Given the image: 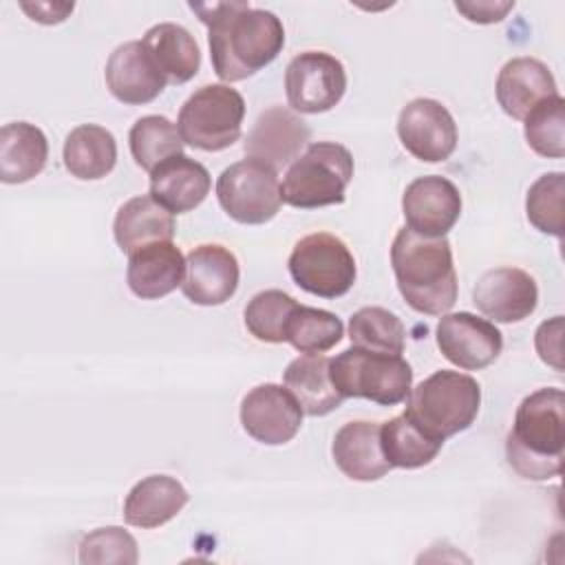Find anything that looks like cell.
Returning a JSON list of instances; mask_svg holds the SVG:
<instances>
[{
    "instance_id": "obj_2",
    "label": "cell",
    "mask_w": 565,
    "mask_h": 565,
    "mask_svg": "<svg viewBox=\"0 0 565 565\" xmlns=\"http://www.w3.org/2000/svg\"><path fill=\"white\" fill-rule=\"evenodd\" d=\"M397 289L411 309L444 316L457 300V274L446 236H422L402 227L391 245Z\"/></svg>"
},
{
    "instance_id": "obj_1",
    "label": "cell",
    "mask_w": 565,
    "mask_h": 565,
    "mask_svg": "<svg viewBox=\"0 0 565 565\" xmlns=\"http://www.w3.org/2000/svg\"><path fill=\"white\" fill-rule=\"evenodd\" d=\"M190 9L207 26L212 66L223 82L252 77L285 46V26L271 11L247 2H190Z\"/></svg>"
},
{
    "instance_id": "obj_9",
    "label": "cell",
    "mask_w": 565,
    "mask_h": 565,
    "mask_svg": "<svg viewBox=\"0 0 565 565\" xmlns=\"http://www.w3.org/2000/svg\"><path fill=\"white\" fill-rule=\"evenodd\" d=\"M216 199L236 223L263 225L282 205L278 172L252 159L236 161L218 174Z\"/></svg>"
},
{
    "instance_id": "obj_29",
    "label": "cell",
    "mask_w": 565,
    "mask_h": 565,
    "mask_svg": "<svg viewBox=\"0 0 565 565\" xmlns=\"http://www.w3.org/2000/svg\"><path fill=\"white\" fill-rule=\"evenodd\" d=\"M128 143L135 163L148 174L163 161L183 154L181 132L163 115H146L137 119L128 132Z\"/></svg>"
},
{
    "instance_id": "obj_10",
    "label": "cell",
    "mask_w": 565,
    "mask_h": 565,
    "mask_svg": "<svg viewBox=\"0 0 565 565\" xmlns=\"http://www.w3.org/2000/svg\"><path fill=\"white\" fill-rule=\"evenodd\" d=\"M347 90L342 62L324 51H305L285 68L287 102L296 113L318 115L331 110Z\"/></svg>"
},
{
    "instance_id": "obj_37",
    "label": "cell",
    "mask_w": 565,
    "mask_h": 565,
    "mask_svg": "<svg viewBox=\"0 0 565 565\" xmlns=\"http://www.w3.org/2000/svg\"><path fill=\"white\" fill-rule=\"evenodd\" d=\"M561 340H563V316H554L552 320L541 322L534 335V347L539 358L556 371H563Z\"/></svg>"
},
{
    "instance_id": "obj_24",
    "label": "cell",
    "mask_w": 565,
    "mask_h": 565,
    "mask_svg": "<svg viewBox=\"0 0 565 565\" xmlns=\"http://www.w3.org/2000/svg\"><path fill=\"white\" fill-rule=\"evenodd\" d=\"M113 236L121 252L128 256L150 243L172 241L174 218L172 214L157 203L150 194L128 199L115 216Z\"/></svg>"
},
{
    "instance_id": "obj_6",
    "label": "cell",
    "mask_w": 565,
    "mask_h": 565,
    "mask_svg": "<svg viewBox=\"0 0 565 565\" xmlns=\"http://www.w3.org/2000/svg\"><path fill=\"white\" fill-rule=\"evenodd\" d=\"M329 373L342 397H364L382 406L404 402L413 388V369L402 355L373 353L358 347L335 355Z\"/></svg>"
},
{
    "instance_id": "obj_12",
    "label": "cell",
    "mask_w": 565,
    "mask_h": 565,
    "mask_svg": "<svg viewBox=\"0 0 565 565\" xmlns=\"http://www.w3.org/2000/svg\"><path fill=\"white\" fill-rule=\"evenodd\" d=\"M302 408L280 384H258L241 402L243 430L267 446H282L296 437L302 426Z\"/></svg>"
},
{
    "instance_id": "obj_25",
    "label": "cell",
    "mask_w": 565,
    "mask_h": 565,
    "mask_svg": "<svg viewBox=\"0 0 565 565\" xmlns=\"http://www.w3.org/2000/svg\"><path fill=\"white\" fill-rule=\"evenodd\" d=\"M329 364L331 358L322 353H302L282 373L285 388L296 397L302 413L311 417L329 415L344 402L331 382Z\"/></svg>"
},
{
    "instance_id": "obj_19",
    "label": "cell",
    "mask_w": 565,
    "mask_h": 565,
    "mask_svg": "<svg viewBox=\"0 0 565 565\" xmlns=\"http://www.w3.org/2000/svg\"><path fill=\"white\" fill-rule=\"evenodd\" d=\"M554 95L556 79L536 57H512L497 75V102L512 119H525L536 104Z\"/></svg>"
},
{
    "instance_id": "obj_35",
    "label": "cell",
    "mask_w": 565,
    "mask_h": 565,
    "mask_svg": "<svg viewBox=\"0 0 565 565\" xmlns=\"http://www.w3.org/2000/svg\"><path fill=\"white\" fill-rule=\"evenodd\" d=\"M563 201H565V174L545 172L527 190L525 214L527 221L543 234L563 236Z\"/></svg>"
},
{
    "instance_id": "obj_34",
    "label": "cell",
    "mask_w": 565,
    "mask_h": 565,
    "mask_svg": "<svg viewBox=\"0 0 565 565\" xmlns=\"http://www.w3.org/2000/svg\"><path fill=\"white\" fill-rule=\"evenodd\" d=\"M525 121V141L527 146L547 159L565 157V99L554 95L536 104Z\"/></svg>"
},
{
    "instance_id": "obj_18",
    "label": "cell",
    "mask_w": 565,
    "mask_h": 565,
    "mask_svg": "<svg viewBox=\"0 0 565 565\" xmlns=\"http://www.w3.org/2000/svg\"><path fill=\"white\" fill-rule=\"evenodd\" d=\"M104 79L110 95L128 106L148 104L168 86L141 40L124 42L110 53L104 68Z\"/></svg>"
},
{
    "instance_id": "obj_23",
    "label": "cell",
    "mask_w": 565,
    "mask_h": 565,
    "mask_svg": "<svg viewBox=\"0 0 565 565\" xmlns=\"http://www.w3.org/2000/svg\"><path fill=\"white\" fill-rule=\"evenodd\" d=\"M188 499V490L174 477L150 475L130 488L124 501V519L128 525L152 530L172 521Z\"/></svg>"
},
{
    "instance_id": "obj_17",
    "label": "cell",
    "mask_w": 565,
    "mask_h": 565,
    "mask_svg": "<svg viewBox=\"0 0 565 565\" xmlns=\"http://www.w3.org/2000/svg\"><path fill=\"white\" fill-rule=\"evenodd\" d=\"M472 302L494 322H521L536 309L539 287L519 267H494L477 280Z\"/></svg>"
},
{
    "instance_id": "obj_14",
    "label": "cell",
    "mask_w": 565,
    "mask_h": 565,
    "mask_svg": "<svg viewBox=\"0 0 565 565\" xmlns=\"http://www.w3.org/2000/svg\"><path fill=\"white\" fill-rule=\"evenodd\" d=\"M402 212L415 234L446 236L461 214V194L446 177H417L402 194Z\"/></svg>"
},
{
    "instance_id": "obj_20",
    "label": "cell",
    "mask_w": 565,
    "mask_h": 565,
    "mask_svg": "<svg viewBox=\"0 0 565 565\" xmlns=\"http://www.w3.org/2000/svg\"><path fill=\"white\" fill-rule=\"evenodd\" d=\"M185 258L172 241L150 243L128 258L126 282L141 300H159L181 287Z\"/></svg>"
},
{
    "instance_id": "obj_7",
    "label": "cell",
    "mask_w": 565,
    "mask_h": 565,
    "mask_svg": "<svg viewBox=\"0 0 565 565\" xmlns=\"http://www.w3.org/2000/svg\"><path fill=\"white\" fill-rule=\"evenodd\" d=\"M245 99L230 84H205L196 88L179 110L177 128L183 143L218 152L241 139Z\"/></svg>"
},
{
    "instance_id": "obj_11",
    "label": "cell",
    "mask_w": 565,
    "mask_h": 565,
    "mask_svg": "<svg viewBox=\"0 0 565 565\" xmlns=\"http://www.w3.org/2000/svg\"><path fill=\"white\" fill-rule=\"evenodd\" d=\"M397 137L415 159L437 163L455 152L457 124L441 102L417 97L399 110Z\"/></svg>"
},
{
    "instance_id": "obj_36",
    "label": "cell",
    "mask_w": 565,
    "mask_h": 565,
    "mask_svg": "<svg viewBox=\"0 0 565 565\" xmlns=\"http://www.w3.org/2000/svg\"><path fill=\"white\" fill-rule=\"evenodd\" d=\"M139 561L137 541L130 532L117 525L97 527L88 532L79 543V563H124L135 565Z\"/></svg>"
},
{
    "instance_id": "obj_5",
    "label": "cell",
    "mask_w": 565,
    "mask_h": 565,
    "mask_svg": "<svg viewBox=\"0 0 565 565\" xmlns=\"http://www.w3.org/2000/svg\"><path fill=\"white\" fill-rule=\"evenodd\" d=\"M351 179V152L335 141H316L287 168L280 183L282 203L300 210L342 203Z\"/></svg>"
},
{
    "instance_id": "obj_39",
    "label": "cell",
    "mask_w": 565,
    "mask_h": 565,
    "mask_svg": "<svg viewBox=\"0 0 565 565\" xmlns=\"http://www.w3.org/2000/svg\"><path fill=\"white\" fill-rule=\"evenodd\" d=\"M20 7L31 15V20L40 24H57L66 20V15L73 11L75 4L73 2H35V4L22 2Z\"/></svg>"
},
{
    "instance_id": "obj_30",
    "label": "cell",
    "mask_w": 565,
    "mask_h": 565,
    "mask_svg": "<svg viewBox=\"0 0 565 565\" xmlns=\"http://www.w3.org/2000/svg\"><path fill=\"white\" fill-rule=\"evenodd\" d=\"M380 441L386 461L406 470L428 466L444 446V441L424 435L404 413L380 426Z\"/></svg>"
},
{
    "instance_id": "obj_13",
    "label": "cell",
    "mask_w": 565,
    "mask_h": 565,
    "mask_svg": "<svg viewBox=\"0 0 565 565\" xmlns=\"http://www.w3.org/2000/svg\"><path fill=\"white\" fill-rule=\"evenodd\" d=\"M435 333L441 355L463 371L490 366L503 349L501 331L490 320L468 311L444 313Z\"/></svg>"
},
{
    "instance_id": "obj_32",
    "label": "cell",
    "mask_w": 565,
    "mask_h": 565,
    "mask_svg": "<svg viewBox=\"0 0 565 565\" xmlns=\"http://www.w3.org/2000/svg\"><path fill=\"white\" fill-rule=\"evenodd\" d=\"M344 335L342 320L324 309L298 305L287 324V342L300 353H324Z\"/></svg>"
},
{
    "instance_id": "obj_4",
    "label": "cell",
    "mask_w": 565,
    "mask_h": 565,
    "mask_svg": "<svg viewBox=\"0 0 565 565\" xmlns=\"http://www.w3.org/2000/svg\"><path fill=\"white\" fill-rule=\"evenodd\" d=\"M481 386L459 371H435L411 388L404 415L428 437L446 441L477 419Z\"/></svg>"
},
{
    "instance_id": "obj_31",
    "label": "cell",
    "mask_w": 565,
    "mask_h": 565,
    "mask_svg": "<svg viewBox=\"0 0 565 565\" xmlns=\"http://www.w3.org/2000/svg\"><path fill=\"white\" fill-rule=\"evenodd\" d=\"M351 344L373 353L402 355L406 329L402 320L384 307H362L349 320Z\"/></svg>"
},
{
    "instance_id": "obj_16",
    "label": "cell",
    "mask_w": 565,
    "mask_h": 565,
    "mask_svg": "<svg viewBox=\"0 0 565 565\" xmlns=\"http://www.w3.org/2000/svg\"><path fill=\"white\" fill-rule=\"evenodd\" d=\"M238 276V260L227 247L199 245L185 256L181 291L194 305L216 307L236 294Z\"/></svg>"
},
{
    "instance_id": "obj_3",
    "label": "cell",
    "mask_w": 565,
    "mask_h": 565,
    "mask_svg": "<svg viewBox=\"0 0 565 565\" xmlns=\"http://www.w3.org/2000/svg\"><path fill=\"white\" fill-rule=\"evenodd\" d=\"M565 393L554 386L523 397L512 430L505 439V457L516 475L532 481L558 477L563 468Z\"/></svg>"
},
{
    "instance_id": "obj_33",
    "label": "cell",
    "mask_w": 565,
    "mask_h": 565,
    "mask_svg": "<svg viewBox=\"0 0 565 565\" xmlns=\"http://www.w3.org/2000/svg\"><path fill=\"white\" fill-rule=\"evenodd\" d=\"M296 307L298 302L280 289L258 291L245 307V327L260 342H287V324Z\"/></svg>"
},
{
    "instance_id": "obj_28",
    "label": "cell",
    "mask_w": 565,
    "mask_h": 565,
    "mask_svg": "<svg viewBox=\"0 0 565 565\" xmlns=\"http://www.w3.org/2000/svg\"><path fill=\"white\" fill-rule=\"evenodd\" d=\"M62 157L75 179L97 181L113 172L117 163V141L104 126L82 124L68 132Z\"/></svg>"
},
{
    "instance_id": "obj_8",
    "label": "cell",
    "mask_w": 565,
    "mask_h": 565,
    "mask_svg": "<svg viewBox=\"0 0 565 565\" xmlns=\"http://www.w3.org/2000/svg\"><path fill=\"white\" fill-rule=\"evenodd\" d=\"M287 267L300 289L327 300L344 296L358 276L351 249L329 232L302 236L294 245Z\"/></svg>"
},
{
    "instance_id": "obj_15",
    "label": "cell",
    "mask_w": 565,
    "mask_h": 565,
    "mask_svg": "<svg viewBox=\"0 0 565 565\" xmlns=\"http://www.w3.org/2000/svg\"><path fill=\"white\" fill-rule=\"evenodd\" d=\"M311 130L294 110L271 106L258 115L245 139V154L271 170H280L300 157Z\"/></svg>"
},
{
    "instance_id": "obj_27",
    "label": "cell",
    "mask_w": 565,
    "mask_h": 565,
    "mask_svg": "<svg viewBox=\"0 0 565 565\" xmlns=\"http://www.w3.org/2000/svg\"><path fill=\"white\" fill-rule=\"evenodd\" d=\"M49 159L46 135L29 121H11L0 130V181L26 183L38 177Z\"/></svg>"
},
{
    "instance_id": "obj_21",
    "label": "cell",
    "mask_w": 565,
    "mask_h": 565,
    "mask_svg": "<svg viewBox=\"0 0 565 565\" xmlns=\"http://www.w3.org/2000/svg\"><path fill=\"white\" fill-rule=\"evenodd\" d=\"M210 185L207 168L185 154H177L150 172V196L170 214L199 207L210 194Z\"/></svg>"
},
{
    "instance_id": "obj_22",
    "label": "cell",
    "mask_w": 565,
    "mask_h": 565,
    "mask_svg": "<svg viewBox=\"0 0 565 565\" xmlns=\"http://www.w3.org/2000/svg\"><path fill=\"white\" fill-rule=\"evenodd\" d=\"M333 461L353 481H377L393 466L386 461L380 424L375 422H349L333 437Z\"/></svg>"
},
{
    "instance_id": "obj_26",
    "label": "cell",
    "mask_w": 565,
    "mask_h": 565,
    "mask_svg": "<svg viewBox=\"0 0 565 565\" xmlns=\"http://www.w3.org/2000/svg\"><path fill=\"white\" fill-rule=\"evenodd\" d=\"M141 42L168 84H185L199 73L201 51L185 26L159 22L143 33Z\"/></svg>"
},
{
    "instance_id": "obj_38",
    "label": "cell",
    "mask_w": 565,
    "mask_h": 565,
    "mask_svg": "<svg viewBox=\"0 0 565 565\" xmlns=\"http://www.w3.org/2000/svg\"><path fill=\"white\" fill-rule=\"evenodd\" d=\"M455 9L459 13H463L470 22H477V24H494V22H501L508 11L514 9V2L505 0V2H497V0H459L455 2Z\"/></svg>"
}]
</instances>
